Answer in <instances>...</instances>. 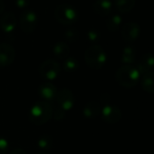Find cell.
<instances>
[{
  "label": "cell",
  "mask_w": 154,
  "mask_h": 154,
  "mask_svg": "<svg viewBox=\"0 0 154 154\" xmlns=\"http://www.w3.org/2000/svg\"><path fill=\"white\" fill-rule=\"evenodd\" d=\"M37 145L42 149H49L53 146V138L49 135H42L37 140Z\"/></svg>",
  "instance_id": "44dd1931"
},
{
  "label": "cell",
  "mask_w": 154,
  "mask_h": 154,
  "mask_svg": "<svg viewBox=\"0 0 154 154\" xmlns=\"http://www.w3.org/2000/svg\"><path fill=\"white\" fill-rule=\"evenodd\" d=\"M63 68L69 72H72L79 68V63L74 57H67L63 63Z\"/></svg>",
  "instance_id": "7402d4cb"
},
{
  "label": "cell",
  "mask_w": 154,
  "mask_h": 154,
  "mask_svg": "<svg viewBox=\"0 0 154 154\" xmlns=\"http://www.w3.org/2000/svg\"><path fill=\"white\" fill-rule=\"evenodd\" d=\"M86 64L92 69H101L106 62V54L104 49L98 45L90 46L85 54Z\"/></svg>",
  "instance_id": "277c9868"
},
{
  "label": "cell",
  "mask_w": 154,
  "mask_h": 154,
  "mask_svg": "<svg viewBox=\"0 0 154 154\" xmlns=\"http://www.w3.org/2000/svg\"><path fill=\"white\" fill-rule=\"evenodd\" d=\"M38 72L44 80L53 81L60 73V65L56 61L53 59H48L44 61L40 64Z\"/></svg>",
  "instance_id": "5b68a950"
},
{
  "label": "cell",
  "mask_w": 154,
  "mask_h": 154,
  "mask_svg": "<svg viewBox=\"0 0 154 154\" xmlns=\"http://www.w3.org/2000/svg\"><path fill=\"white\" fill-rule=\"evenodd\" d=\"M64 111L63 110H62L61 108H57L56 109V111L54 112V119L55 120H60V119H62V118H63L64 117Z\"/></svg>",
  "instance_id": "4316f807"
},
{
  "label": "cell",
  "mask_w": 154,
  "mask_h": 154,
  "mask_svg": "<svg viewBox=\"0 0 154 154\" xmlns=\"http://www.w3.org/2000/svg\"><path fill=\"white\" fill-rule=\"evenodd\" d=\"M56 100L58 107L63 110L64 112L70 111L74 106L75 103V97L73 94L67 88H63L57 93Z\"/></svg>",
  "instance_id": "52a82bcc"
},
{
  "label": "cell",
  "mask_w": 154,
  "mask_h": 154,
  "mask_svg": "<svg viewBox=\"0 0 154 154\" xmlns=\"http://www.w3.org/2000/svg\"><path fill=\"white\" fill-rule=\"evenodd\" d=\"M100 112H101V106L98 103L95 102L88 103L83 111L84 116L88 119H93L97 117L100 114Z\"/></svg>",
  "instance_id": "2e32d148"
},
{
  "label": "cell",
  "mask_w": 154,
  "mask_h": 154,
  "mask_svg": "<svg viewBox=\"0 0 154 154\" xmlns=\"http://www.w3.org/2000/svg\"><path fill=\"white\" fill-rule=\"evenodd\" d=\"M93 8L97 15L101 17H106L111 14L112 4L111 0H96L93 5Z\"/></svg>",
  "instance_id": "4fadbf2b"
},
{
  "label": "cell",
  "mask_w": 154,
  "mask_h": 154,
  "mask_svg": "<svg viewBox=\"0 0 154 154\" xmlns=\"http://www.w3.org/2000/svg\"><path fill=\"white\" fill-rule=\"evenodd\" d=\"M64 36L69 42H75L79 37V32L75 28H69L65 31Z\"/></svg>",
  "instance_id": "603a6c76"
},
{
  "label": "cell",
  "mask_w": 154,
  "mask_h": 154,
  "mask_svg": "<svg viewBox=\"0 0 154 154\" xmlns=\"http://www.w3.org/2000/svg\"><path fill=\"white\" fill-rule=\"evenodd\" d=\"M136 57V52L133 47L131 46H126L122 54V62L124 63H131L134 62Z\"/></svg>",
  "instance_id": "ffe728a7"
},
{
  "label": "cell",
  "mask_w": 154,
  "mask_h": 154,
  "mask_svg": "<svg viewBox=\"0 0 154 154\" xmlns=\"http://www.w3.org/2000/svg\"><path fill=\"white\" fill-rule=\"evenodd\" d=\"M17 26V17L14 13L4 12L0 17V27L5 33H12Z\"/></svg>",
  "instance_id": "8fae6325"
},
{
  "label": "cell",
  "mask_w": 154,
  "mask_h": 154,
  "mask_svg": "<svg viewBox=\"0 0 154 154\" xmlns=\"http://www.w3.org/2000/svg\"><path fill=\"white\" fill-rule=\"evenodd\" d=\"M87 37L91 42H97L101 37V34L96 29H91L87 32Z\"/></svg>",
  "instance_id": "cb8c5ba5"
},
{
  "label": "cell",
  "mask_w": 154,
  "mask_h": 154,
  "mask_svg": "<svg viewBox=\"0 0 154 154\" xmlns=\"http://www.w3.org/2000/svg\"><path fill=\"white\" fill-rule=\"evenodd\" d=\"M141 87L148 94H154V72H149L142 74Z\"/></svg>",
  "instance_id": "9a60e30c"
},
{
  "label": "cell",
  "mask_w": 154,
  "mask_h": 154,
  "mask_svg": "<svg viewBox=\"0 0 154 154\" xmlns=\"http://www.w3.org/2000/svg\"><path fill=\"white\" fill-rule=\"evenodd\" d=\"M136 0H114L116 9L121 13L130 12L135 6Z\"/></svg>",
  "instance_id": "ac0fdd59"
},
{
  "label": "cell",
  "mask_w": 154,
  "mask_h": 154,
  "mask_svg": "<svg viewBox=\"0 0 154 154\" xmlns=\"http://www.w3.org/2000/svg\"><path fill=\"white\" fill-rule=\"evenodd\" d=\"M154 68V55L151 53H146L142 55L140 58V61L139 63L138 70L140 73H147L151 72V70Z\"/></svg>",
  "instance_id": "5bb4252c"
},
{
  "label": "cell",
  "mask_w": 154,
  "mask_h": 154,
  "mask_svg": "<svg viewBox=\"0 0 154 154\" xmlns=\"http://www.w3.org/2000/svg\"><path fill=\"white\" fill-rule=\"evenodd\" d=\"M8 141L6 139L0 137V154H7L8 151Z\"/></svg>",
  "instance_id": "d4e9b609"
},
{
  "label": "cell",
  "mask_w": 154,
  "mask_h": 154,
  "mask_svg": "<svg viewBox=\"0 0 154 154\" xmlns=\"http://www.w3.org/2000/svg\"><path fill=\"white\" fill-rule=\"evenodd\" d=\"M9 154H26V152L23 149L17 148V149H15L14 150H12Z\"/></svg>",
  "instance_id": "83f0119b"
},
{
  "label": "cell",
  "mask_w": 154,
  "mask_h": 154,
  "mask_svg": "<svg viewBox=\"0 0 154 154\" xmlns=\"http://www.w3.org/2000/svg\"><path fill=\"white\" fill-rule=\"evenodd\" d=\"M122 23V17L119 15H113L106 20V27L110 32H115L119 29Z\"/></svg>",
  "instance_id": "d6986e66"
},
{
  "label": "cell",
  "mask_w": 154,
  "mask_h": 154,
  "mask_svg": "<svg viewBox=\"0 0 154 154\" xmlns=\"http://www.w3.org/2000/svg\"><path fill=\"white\" fill-rule=\"evenodd\" d=\"M15 3L18 8H26L29 5L30 0H15Z\"/></svg>",
  "instance_id": "484cf974"
},
{
  "label": "cell",
  "mask_w": 154,
  "mask_h": 154,
  "mask_svg": "<svg viewBox=\"0 0 154 154\" xmlns=\"http://www.w3.org/2000/svg\"><path fill=\"white\" fill-rule=\"evenodd\" d=\"M54 110L50 103L41 101L35 103L29 112V120L35 125L46 123L53 115Z\"/></svg>",
  "instance_id": "6da1fadb"
},
{
  "label": "cell",
  "mask_w": 154,
  "mask_h": 154,
  "mask_svg": "<svg viewBox=\"0 0 154 154\" xmlns=\"http://www.w3.org/2000/svg\"><path fill=\"white\" fill-rule=\"evenodd\" d=\"M5 3L3 0H0V15L4 13V10H5Z\"/></svg>",
  "instance_id": "f1b7e54d"
},
{
  "label": "cell",
  "mask_w": 154,
  "mask_h": 154,
  "mask_svg": "<svg viewBox=\"0 0 154 154\" xmlns=\"http://www.w3.org/2000/svg\"><path fill=\"white\" fill-rule=\"evenodd\" d=\"M116 82L122 87L131 88L138 84L140 79V72L138 68L126 64L121 66L115 73Z\"/></svg>",
  "instance_id": "7a4b0ae2"
},
{
  "label": "cell",
  "mask_w": 154,
  "mask_h": 154,
  "mask_svg": "<svg viewBox=\"0 0 154 154\" xmlns=\"http://www.w3.org/2000/svg\"><path fill=\"white\" fill-rule=\"evenodd\" d=\"M38 25L37 15L32 10H26L20 15V27L26 34L35 32Z\"/></svg>",
  "instance_id": "8992f818"
},
{
  "label": "cell",
  "mask_w": 154,
  "mask_h": 154,
  "mask_svg": "<svg viewBox=\"0 0 154 154\" xmlns=\"http://www.w3.org/2000/svg\"><path fill=\"white\" fill-rule=\"evenodd\" d=\"M140 33V28L139 25L134 22H129L123 26L121 35L124 41L133 42L139 37Z\"/></svg>",
  "instance_id": "30bf717a"
},
{
  "label": "cell",
  "mask_w": 154,
  "mask_h": 154,
  "mask_svg": "<svg viewBox=\"0 0 154 154\" xmlns=\"http://www.w3.org/2000/svg\"><path fill=\"white\" fill-rule=\"evenodd\" d=\"M37 154H47V153H44V152H40V153H37Z\"/></svg>",
  "instance_id": "f546056e"
},
{
  "label": "cell",
  "mask_w": 154,
  "mask_h": 154,
  "mask_svg": "<svg viewBox=\"0 0 154 154\" xmlns=\"http://www.w3.org/2000/svg\"><path fill=\"white\" fill-rule=\"evenodd\" d=\"M16 59V50L8 43L0 44V67L9 66Z\"/></svg>",
  "instance_id": "ba28073f"
},
{
  "label": "cell",
  "mask_w": 154,
  "mask_h": 154,
  "mask_svg": "<svg viewBox=\"0 0 154 154\" xmlns=\"http://www.w3.org/2000/svg\"><path fill=\"white\" fill-rule=\"evenodd\" d=\"M57 93H58V91H57L55 85L50 82H46V83L41 85L38 89L39 96L42 99H44L45 102H48V103H50L54 98H56Z\"/></svg>",
  "instance_id": "7c38bea8"
},
{
  "label": "cell",
  "mask_w": 154,
  "mask_h": 154,
  "mask_svg": "<svg viewBox=\"0 0 154 154\" xmlns=\"http://www.w3.org/2000/svg\"><path fill=\"white\" fill-rule=\"evenodd\" d=\"M53 52L55 57L59 59H66L69 55L70 53V48L68 45L65 42H57L54 47H53Z\"/></svg>",
  "instance_id": "e0dca14e"
},
{
  "label": "cell",
  "mask_w": 154,
  "mask_h": 154,
  "mask_svg": "<svg viewBox=\"0 0 154 154\" xmlns=\"http://www.w3.org/2000/svg\"><path fill=\"white\" fill-rule=\"evenodd\" d=\"M54 17L62 26H69L73 25L77 21L78 13L72 5L63 3L56 7L54 10Z\"/></svg>",
  "instance_id": "3957f363"
},
{
  "label": "cell",
  "mask_w": 154,
  "mask_h": 154,
  "mask_svg": "<svg viewBox=\"0 0 154 154\" xmlns=\"http://www.w3.org/2000/svg\"><path fill=\"white\" fill-rule=\"evenodd\" d=\"M102 116L107 123L114 124L122 119V111L115 105L107 104L102 111Z\"/></svg>",
  "instance_id": "9c48e42d"
}]
</instances>
